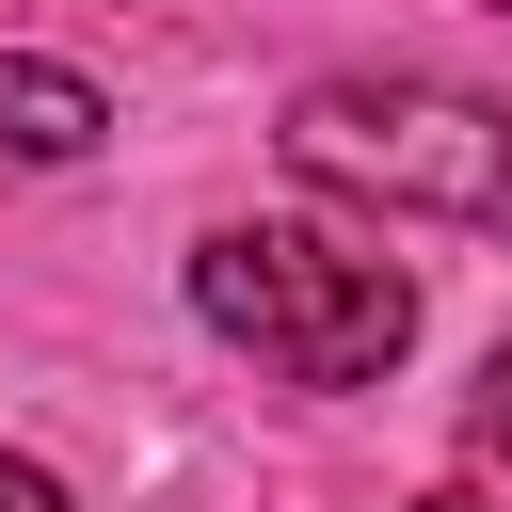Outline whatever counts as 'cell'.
<instances>
[{"label":"cell","instance_id":"6da1fadb","mask_svg":"<svg viewBox=\"0 0 512 512\" xmlns=\"http://www.w3.org/2000/svg\"><path fill=\"white\" fill-rule=\"evenodd\" d=\"M192 320L288 384H384L416 336V288L384 256H336L320 224H224V240H192Z\"/></svg>","mask_w":512,"mask_h":512},{"label":"cell","instance_id":"7a4b0ae2","mask_svg":"<svg viewBox=\"0 0 512 512\" xmlns=\"http://www.w3.org/2000/svg\"><path fill=\"white\" fill-rule=\"evenodd\" d=\"M320 192L432 208V224H512V112L464 80H304L272 128Z\"/></svg>","mask_w":512,"mask_h":512},{"label":"cell","instance_id":"3957f363","mask_svg":"<svg viewBox=\"0 0 512 512\" xmlns=\"http://www.w3.org/2000/svg\"><path fill=\"white\" fill-rule=\"evenodd\" d=\"M96 128H112V96L80 80V64H48V48H0V160H96Z\"/></svg>","mask_w":512,"mask_h":512},{"label":"cell","instance_id":"277c9868","mask_svg":"<svg viewBox=\"0 0 512 512\" xmlns=\"http://www.w3.org/2000/svg\"><path fill=\"white\" fill-rule=\"evenodd\" d=\"M0 512H64V480H48V464H16V448H0Z\"/></svg>","mask_w":512,"mask_h":512},{"label":"cell","instance_id":"5b68a950","mask_svg":"<svg viewBox=\"0 0 512 512\" xmlns=\"http://www.w3.org/2000/svg\"><path fill=\"white\" fill-rule=\"evenodd\" d=\"M480 432H496V448H512V352H496V368H480Z\"/></svg>","mask_w":512,"mask_h":512},{"label":"cell","instance_id":"8992f818","mask_svg":"<svg viewBox=\"0 0 512 512\" xmlns=\"http://www.w3.org/2000/svg\"><path fill=\"white\" fill-rule=\"evenodd\" d=\"M416 512H480V496H416Z\"/></svg>","mask_w":512,"mask_h":512}]
</instances>
